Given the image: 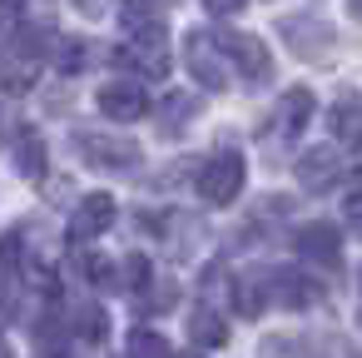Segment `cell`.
<instances>
[{
  "label": "cell",
  "instance_id": "cell-1",
  "mask_svg": "<svg viewBox=\"0 0 362 358\" xmlns=\"http://www.w3.org/2000/svg\"><path fill=\"white\" fill-rule=\"evenodd\" d=\"M243 179H248V164H243V155H233V150H218L214 160H204V169H199V179H194V189H199V199L204 204H233L238 194H243Z\"/></svg>",
  "mask_w": 362,
  "mask_h": 358
},
{
  "label": "cell",
  "instance_id": "cell-2",
  "mask_svg": "<svg viewBox=\"0 0 362 358\" xmlns=\"http://www.w3.org/2000/svg\"><path fill=\"white\" fill-rule=\"evenodd\" d=\"M184 65H189V75L204 85V90H228V55L218 50V40H214V30H189L184 35Z\"/></svg>",
  "mask_w": 362,
  "mask_h": 358
},
{
  "label": "cell",
  "instance_id": "cell-3",
  "mask_svg": "<svg viewBox=\"0 0 362 358\" xmlns=\"http://www.w3.org/2000/svg\"><path fill=\"white\" fill-rule=\"evenodd\" d=\"M214 40H218V50L243 70V80L248 85H263L268 75H273V55H268V45L258 40V35H238V30H214Z\"/></svg>",
  "mask_w": 362,
  "mask_h": 358
},
{
  "label": "cell",
  "instance_id": "cell-4",
  "mask_svg": "<svg viewBox=\"0 0 362 358\" xmlns=\"http://www.w3.org/2000/svg\"><path fill=\"white\" fill-rule=\"evenodd\" d=\"M115 60L129 65V70H139V75H149V80H164V75H169V40H164V30H154V35H129Z\"/></svg>",
  "mask_w": 362,
  "mask_h": 358
},
{
  "label": "cell",
  "instance_id": "cell-5",
  "mask_svg": "<svg viewBox=\"0 0 362 358\" xmlns=\"http://www.w3.org/2000/svg\"><path fill=\"white\" fill-rule=\"evenodd\" d=\"M95 105H100V115H110L115 125H134V120L149 115V100H144V90H139L134 80H110V85H100Z\"/></svg>",
  "mask_w": 362,
  "mask_h": 358
},
{
  "label": "cell",
  "instance_id": "cell-6",
  "mask_svg": "<svg viewBox=\"0 0 362 358\" xmlns=\"http://www.w3.org/2000/svg\"><path fill=\"white\" fill-rule=\"evenodd\" d=\"M293 249H298L308 264H317V269H337V264H342V234H337L332 224H303V229L293 234Z\"/></svg>",
  "mask_w": 362,
  "mask_h": 358
},
{
  "label": "cell",
  "instance_id": "cell-7",
  "mask_svg": "<svg viewBox=\"0 0 362 358\" xmlns=\"http://www.w3.org/2000/svg\"><path fill=\"white\" fill-rule=\"evenodd\" d=\"M80 150L90 164L100 169H134L139 164V145L134 140H110V135H80Z\"/></svg>",
  "mask_w": 362,
  "mask_h": 358
},
{
  "label": "cell",
  "instance_id": "cell-8",
  "mask_svg": "<svg viewBox=\"0 0 362 358\" xmlns=\"http://www.w3.org/2000/svg\"><path fill=\"white\" fill-rule=\"evenodd\" d=\"M115 199L110 194H85L80 199V209H75V219H70V234L80 239V244H90V239H100L110 224H115Z\"/></svg>",
  "mask_w": 362,
  "mask_h": 358
},
{
  "label": "cell",
  "instance_id": "cell-9",
  "mask_svg": "<svg viewBox=\"0 0 362 358\" xmlns=\"http://www.w3.org/2000/svg\"><path fill=\"white\" fill-rule=\"evenodd\" d=\"M317 298H322V284L313 274H298V269L273 274V303H283V308H313Z\"/></svg>",
  "mask_w": 362,
  "mask_h": 358
},
{
  "label": "cell",
  "instance_id": "cell-10",
  "mask_svg": "<svg viewBox=\"0 0 362 358\" xmlns=\"http://www.w3.org/2000/svg\"><path fill=\"white\" fill-rule=\"evenodd\" d=\"M337 179H342V160H337L332 150H308V155L298 160V184H303L308 194L332 189Z\"/></svg>",
  "mask_w": 362,
  "mask_h": 358
},
{
  "label": "cell",
  "instance_id": "cell-11",
  "mask_svg": "<svg viewBox=\"0 0 362 358\" xmlns=\"http://www.w3.org/2000/svg\"><path fill=\"white\" fill-rule=\"evenodd\" d=\"M327 130H332V135H337L342 145L362 150V95H357V90L337 95V105L327 110Z\"/></svg>",
  "mask_w": 362,
  "mask_h": 358
},
{
  "label": "cell",
  "instance_id": "cell-12",
  "mask_svg": "<svg viewBox=\"0 0 362 358\" xmlns=\"http://www.w3.org/2000/svg\"><path fill=\"white\" fill-rule=\"evenodd\" d=\"M233 298H238L243 318H258V313L273 303V274H268V269H248V274H238Z\"/></svg>",
  "mask_w": 362,
  "mask_h": 358
},
{
  "label": "cell",
  "instance_id": "cell-13",
  "mask_svg": "<svg viewBox=\"0 0 362 358\" xmlns=\"http://www.w3.org/2000/svg\"><path fill=\"white\" fill-rule=\"evenodd\" d=\"M119 26L124 35H154L164 30V6L159 0H119Z\"/></svg>",
  "mask_w": 362,
  "mask_h": 358
},
{
  "label": "cell",
  "instance_id": "cell-14",
  "mask_svg": "<svg viewBox=\"0 0 362 358\" xmlns=\"http://www.w3.org/2000/svg\"><path fill=\"white\" fill-rule=\"evenodd\" d=\"M313 110H317L313 90L293 85V90L283 95V105H278V125H283V135H303V130H308V120H313Z\"/></svg>",
  "mask_w": 362,
  "mask_h": 358
},
{
  "label": "cell",
  "instance_id": "cell-15",
  "mask_svg": "<svg viewBox=\"0 0 362 358\" xmlns=\"http://www.w3.org/2000/svg\"><path fill=\"white\" fill-rule=\"evenodd\" d=\"M16 164H21L25 179H40L45 174V135L35 125H21V135H16Z\"/></svg>",
  "mask_w": 362,
  "mask_h": 358
},
{
  "label": "cell",
  "instance_id": "cell-16",
  "mask_svg": "<svg viewBox=\"0 0 362 358\" xmlns=\"http://www.w3.org/2000/svg\"><path fill=\"white\" fill-rule=\"evenodd\" d=\"M223 338H228V323H223L214 308L189 313V343H194V348H223Z\"/></svg>",
  "mask_w": 362,
  "mask_h": 358
},
{
  "label": "cell",
  "instance_id": "cell-17",
  "mask_svg": "<svg viewBox=\"0 0 362 358\" xmlns=\"http://www.w3.org/2000/svg\"><path fill=\"white\" fill-rule=\"evenodd\" d=\"M70 328H75L85 343H105V333H110V318H105V308H100V303H85V308H75Z\"/></svg>",
  "mask_w": 362,
  "mask_h": 358
},
{
  "label": "cell",
  "instance_id": "cell-18",
  "mask_svg": "<svg viewBox=\"0 0 362 358\" xmlns=\"http://www.w3.org/2000/svg\"><path fill=\"white\" fill-rule=\"evenodd\" d=\"M189 115H194V95H169L164 110H159V130L164 135H179L189 125Z\"/></svg>",
  "mask_w": 362,
  "mask_h": 358
},
{
  "label": "cell",
  "instance_id": "cell-19",
  "mask_svg": "<svg viewBox=\"0 0 362 358\" xmlns=\"http://www.w3.org/2000/svg\"><path fill=\"white\" fill-rule=\"evenodd\" d=\"M139 293H144V313H159V308H174L179 284H174V279H149Z\"/></svg>",
  "mask_w": 362,
  "mask_h": 358
},
{
  "label": "cell",
  "instance_id": "cell-20",
  "mask_svg": "<svg viewBox=\"0 0 362 358\" xmlns=\"http://www.w3.org/2000/svg\"><path fill=\"white\" fill-rule=\"evenodd\" d=\"M124 348H129L124 358H169V343H164L159 333H149V328L129 333V343H124Z\"/></svg>",
  "mask_w": 362,
  "mask_h": 358
},
{
  "label": "cell",
  "instance_id": "cell-21",
  "mask_svg": "<svg viewBox=\"0 0 362 358\" xmlns=\"http://www.w3.org/2000/svg\"><path fill=\"white\" fill-rule=\"evenodd\" d=\"M21 254H25V239H21V229H11L6 239H0V279L21 274Z\"/></svg>",
  "mask_w": 362,
  "mask_h": 358
},
{
  "label": "cell",
  "instance_id": "cell-22",
  "mask_svg": "<svg viewBox=\"0 0 362 358\" xmlns=\"http://www.w3.org/2000/svg\"><path fill=\"white\" fill-rule=\"evenodd\" d=\"M119 274H124L119 284H124V289H134V293H139V289H144V284L154 279V274H149V259H144V254H124V264H119Z\"/></svg>",
  "mask_w": 362,
  "mask_h": 358
},
{
  "label": "cell",
  "instance_id": "cell-23",
  "mask_svg": "<svg viewBox=\"0 0 362 358\" xmlns=\"http://www.w3.org/2000/svg\"><path fill=\"white\" fill-rule=\"evenodd\" d=\"M85 55H90V50H85L80 40H70V45L60 50V70H65V75H80V70H85Z\"/></svg>",
  "mask_w": 362,
  "mask_h": 358
},
{
  "label": "cell",
  "instance_id": "cell-24",
  "mask_svg": "<svg viewBox=\"0 0 362 358\" xmlns=\"http://www.w3.org/2000/svg\"><path fill=\"white\" fill-rule=\"evenodd\" d=\"M204 11L209 16H233V11H243V0H204Z\"/></svg>",
  "mask_w": 362,
  "mask_h": 358
},
{
  "label": "cell",
  "instance_id": "cell-25",
  "mask_svg": "<svg viewBox=\"0 0 362 358\" xmlns=\"http://www.w3.org/2000/svg\"><path fill=\"white\" fill-rule=\"evenodd\" d=\"M347 224H357V229H362V189H357V194H347Z\"/></svg>",
  "mask_w": 362,
  "mask_h": 358
},
{
  "label": "cell",
  "instance_id": "cell-26",
  "mask_svg": "<svg viewBox=\"0 0 362 358\" xmlns=\"http://www.w3.org/2000/svg\"><path fill=\"white\" fill-rule=\"evenodd\" d=\"M75 6H80L90 21H95V16H105V0H75Z\"/></svg>",
  "mask_w": 362,
  "mask_h": 358
},
{
  "label": "cell",
  "instance_id": "cell-27",
  "mask_svg": "<svg viewBox=\"0 0 362 358\" xmlns=\"http://www.w3.org/2000/svg\"><path fill=\"white\" fill-rule=\"evenodd\" d=\"M352 318H357V328H362V284H357V313H352Z\"/></svg>",
  "mask_w": 362,
  "mask_h": 358
},
{
  "label": "cell",
  "instance_id": "cell-28",
  "mask_svg": "<svg viewBox=\"0 0 362 358\" xmlns=\"http://www.w3.org/2000/svg\"><path fill=\"white\" fill-rule=\"evenodd\" d=\"M347 11H352V16H357V21H362V0H347Z\"/></svg>",
  "mask_w": 362,
  "mask_h": 358
},
{
  "label": "cell",
  "instance_id": "cell-29",
  "mask_svg": "<svg viewBox=\"0 0 362 358\" xmlns=\"http://www.w3.org/2000/svg\"><path fill=\"white\" fill-rule=\"evenodd\" d=\"M0 358H11V353H6V348H0Z\"/></svg>",
  "mask_w": 362,
  "mask_h": 358
}]
</instances>
